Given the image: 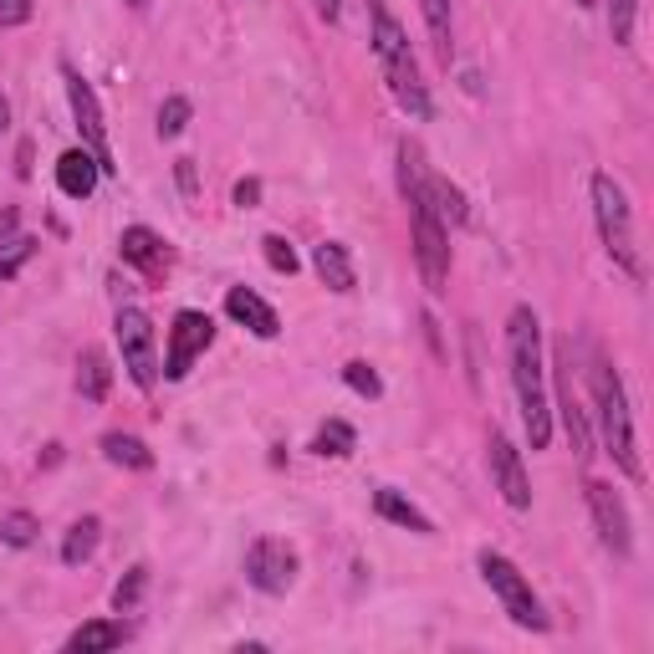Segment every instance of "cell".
Returning a JSON list of instances; mask_svg holds the SVG:
<instances>
[{"instance_id":"1","label":"cell","mask_w":654,"mask_h":654,"mask_svg":"<svg viewBox=\"0 0 654 654\" xmlns=\"http://www.w3.org/2000/svg\"><path fill=\"white\" fill-rule=\"evenodd\" d=\"M506 358H512V389L527 419V440L532 450H547L553 440V404L542 389V323L532 307H512L506 317Z\"/></svg>"},{"instance_id":"2","label":"cell","mask_w":654,"mask_h":654,"mask_svg":"<svg viewBox=\"0 0 654 654\" xmlns=\"http://www.w3.org/2000/svg\"><path fill=\"white\" fill-rule=\"evenodd\" d=\"M588 384H593V409H598V429H604V450L618 460V470L630 480H644L640 466V445H634V419H630V394H624V378L608 358H593L588 364Z\"/></svg>"},{"instance_id":"3","label":"cell","mask_w":654,"mask_h":654,"mask_svg":"<svg viewBox=\"0 0 654 654\" xmlns=\"http://www.w3.org/2000/svg\"><path fill=\"white\" fill-rule=\"evenodd\" d=\"M368 11H374V51H378V62H384V82H389L394 102H399L409 118H429V92H425V82H419V62H415V51H409L404 26L389 16L384 0H374Z\"/></svg>"},{"instance_id":"4","label":"cell","mask_w":654,"mask_h":654,"mask_svg":"<svg viewBox=\"0 0 654 654\" xmlns=\"http://www.w3.org/2000/svg\"><path fill=\"white\" fill-rule=\"evenodd\" d=\"M588 195H593V220H598V236H604V251L614 256V266H624L634 281H644V261H640V246H634V215H630L624 185L598 169Z\"/></svg>"},{"instance_id":"5","label":"cell","mask_w":654,"mask_h":654,"mask_svg":"<svg viewBox=\"0 0 654 654\" xmlns=\"http://www.w3.org/2000/svg\"><path fill=\"white\" fill-rule=\"evenodd\" d=\"M429 175V169H425ZM425 185V179H419ZM404 205H409V230H415V261H419V277H425V287L440 297L445 281H450V230L440 226V215L429 210V200L419 195V189H409L404 195Z\"/></svg>"},{"instance_id":"6","label":"cell","mask_w":654,"mask_h":654,"mask_svg":"<svg viewBox=\"0 0 654 654\" xmlns=\"http://www.w3.org/2000/svg\"><path fill=\"white\" fill-rule=\"evenodd\" d=\"M476 563H480V578H486V588L502 598V608L512 614L516 630H532V634L547 630V614H542L537 593H532V583L522 578V567H516L512 557H502V553H490V547H486Z\"/></svg>"},{"instance_id":"7","label":"cell","mask_w":654,"mask_h":654,"mask_svg":"<svg viewBox=\"0 0 654 654\" xmlns=\"http://www.w3.org/2000/svg\"><path fill=\"white\" fill-rule=\"evenodd\" d=\"M62 82H67V102H72V118H77V133H82V149L102 164V175H113V149H108V123H102V108H98V92L92 82L77 67L62 62Z\"/></svg>"},{"instance_id":"8","label":"cell","mask_w":654,"mask_h":654,"mask_svg":"<svg viewBox=\"0 0 654 654\" xmlns=\"http://www.w3.org/2000/svg\"><path fill=\"white\" fill-rule=\"evenodd\" d=\"M113 333H118V348H123L128 378H133L139 389H153V384H159V353H153V323H149V313H139V307H118Z\"/></svg>"},{"instance_id":"9","label":"cell","mask_w":654,"mask_h":654,"mask_svg":"<svg viewBox=\"0 0 654 654\" xmlns=\"http://www.w3.org/2000/svg\"><path fill=\"white\" fill-rule=\"evenodd\" d=\"M246 583H251L256 593H271V598L287 593L291 583H297V553L277 537H256L251 553H246Z\"/></svg>"},{"instance_id":"10","label":"cell","mask_w":654,"mask_h":654,"mask_svg":"<svg viewBox=\"0 0 654 654\" xmlns=\"http://www.w3.org/2000/svg\"><path fill=\"white\" fill-rule=\"evenodd\" d=\"M588 512L593 522H598V537H604V547L614 557H630L634 553V527H630V506H624V496H618L608 480H588Z\"/></svg>"},{"instance_id":"11","label":"cell","mask_w":654,"mask_h":654,"mask_svg":"<svg viewBox=\"0 0 654 654\" xmlns=\"http://www.w3.org/2000/svg\"><path fill=\"white\" fill-rule=\"evenodd\" d=\"M486 466H490V480H496V490H502V502L512 506V512H527V506H532L527 466H522V450L506 440L502 429H490V440H486Z\"/></svg>"},{"instance_id":"12","label":"cell","mask_w":654,"mask_h":654,"mask_svg":"<svg viewBox=\"0 0 654 654\" xmlns=\"http://www.w3.org/2000/svg\"><path fill=\"white\" fill-rule=\"evenodd\" d=\"M215 343V323L210 313H179L175 327H169V353H164V378H185L189 368H195V358H200L205 348Z\"/></svg>"},{"instance_id":"13","label":"cell","mask_w":654,"mask_h":654,"mask_svg":"<svg viewBox=\"0 0 654 654\" xmlns=\"http://www.w3.org/2000/svg\"><path fill=\"white\" fill-rule=\"evenodd\" d=\"M557 409H563V429L573 440V455L588 460L593 455V435H588V415L578 404V389H573V343H557Z\"/></svg>"},{"instance_id":"14","label":"cell","mask_w":654,"mask_h":654,"mask_svg":"<svg viewBox=\"0 0 654 654\" xmlns=\"http://www.w3.org/2000/svg\"><path fill=\"white\" fill-rule=\"evenodd\" d=\"M118 251H123L128 266H139L149 281H159L164 271H169V261H175V251L164 246V236H153L149 226H128L123 240H118Z\"/></svg>"},{"instance_id":"15","label":"cell","mask_w":654,"mask_h":654,"mask_svg":"<svg viewBox=\"0 0 654 654\" xmlns=\"http://www.w3.org/2000/svg\"><path fill=\"white\" fill-rule=\"evenodd\" d=\"M226 313H230V323L251 327L256 338H277V333H281L277 307H266L251 287H230V291H226Z\"/></svg>"},{"instance_id":"16","label":"cell","mask_w":654,"mask_h":654,"mask_svg":"<svg viewBox=\"0 0 654 654\" xmlns=\"http://www.w3.org/2000/svg\"><path fill=\"white\" fill-rule=\"evenodd\" d=\"M98 179H102V164L88 149H67L57 159V189H62L67 200H88L92 189H98Z\"/></svg>"},{"instance_id":"17","label":"cell","mask_w":654,"mask_h":654,"mask_svg":"<svg viewBox=\"0 0 654 654\" xmlns=\"http://www.w3.org/2000/svg\"><path fill=\"white\" fill-rule=\"evenodd\" d=\"M419 195L429 200V210L440 215V226L450 230V226H466L470 220V205H466V189L460 185H450L445 175H425V185H419Z\"/></svg>"},{"instance_id":"18","label":"cell","mask_w":654,"mask_h":654,"mask_svg":"<svg viewBox=\"0 0 654 654\" xmlns=\"http://www.w3.org/2000/svg\"><path fill=\"white\" fill-rule=\"evenodd\" d=\"M374 512L384 516V522H394V527H404V532H415V537H435V522H429L425 512H419L409 496H399L394 486H384V490H374Z\"/></svg>"},{"instance_id":"19","label":"cell","mask_w":654,"mask_h":654,"mask_svg":"<svg viewBox=\"0 0 654 654\" xmlns=\"http://www.w3.org/2000/svg\"><path fill=\"white\" fill-rule=\"evenodd\" d=\"M313 266H317V277H323L327 291H353L358 287V271H353V256L343 240H323L313 251Z\"/></svg>"},{"instance_id":"20","label":"cell","mask_w":654,"mask_h":654,"mask_svg":"<svg viewBox=\"0 0 654 654\" xmlns=\"http://www.w3.org/2000/svg\"><path fill=\"white\" fill-rule=\"evenodd\" d=\"M108 384H113V368H108V353L102 348H88L77 358V394L88 404H102L108 399Z\"/></svg>"},{"instance_id":"21","label":"cell","mask_w":654,"mask_h":654,"mask_svg":"<svg viewBox=\"0 0 654 654\" xmlns=\"http://www.w3.org/2000/svg\"><path fill=\"white\" fill-rule=\"evenodd\" d=\"M98 542H102V522H98V516H77L72 527H67V537H62V563L67 567H82L92 553H98Z\"/></svg>"},{"instance_id":"22","label":"cell","mask_w":654,"mask_h":654,"mask_svg":"<svg viewBox=\"0 0 654 654\" xmlns=\"http://www.w3.org/2000/svg\"><path fill=\"white\" fill-rule=\"evenodd\" d=\"M102 455L113 460V466L123 470H149L153 466V450L139 440V435H123V429H113V435H102Z\"/></svg>"},{"instance_id":"23","label":"cell","mask_w":654,"mask_h":654,"mask_svg":"<svg viewBox=\"0 0 654 654\" xmlns=\"http://www.w3.org/2000/svg\"><path fill=\"white\" fill-rule=\"evenodd\" d=\"M419 11H425L429 41H435V51H440V62L450 67V57H455V21H450V0H419Z\"/></svg>"},{"instance_id":"24","label":"cell","mask_w":654,"mask_h":654,"mask_svg":"<svg viewBox=\"0 0 654 654\" xmlns=\"http://www.w3.org/2000/svg\"><path fill=\"white\" fill-rule=\"evenodd\" d=\"M313 450L317 455H333V460H348V455L358 450V435H353L348 419H327V425L313 435Z\"/></svg>"},{"instance_id":"25","label":"cell","mask_w":654,"mask_h":654,"mask_svg":"<svg viewBox=\"0 0 654 654\" xmlns=\"http://www.w3.org/2000/svg\"><path fill=\"white\" fill-rule=\"evenodd\" d=\"M123 644V624H108V618H92L82 630H72L67 650H118Z\"/></svg>"},{"instance_id":"26","label":"cell","mask_w":654,"mask_h":654,"mask_svg":"<svg viewBox=\"0 0 654 654\" xmlns=\"http://www.w3.org/2000/svg\"><path fill=\"white\" fill-rule=\"evenodd\" d=\"M41 240L37 236H11V240H0V281H11L16 271H21L31 256H37Z\"/></svg>"},{"instance_id":"27","label":"cell","mask_w":654,"mask_h":654,"mask_svg":"<svg viewBox=\"0 0 654 654\" xmlns=\"http://www.w3.org/2000/svg\"><path fill=\"white\" fill-rule=\"evenodd\" d=\"M37 532H41V522L31 512H6L0 516V542H6V547H31Z\"/></svg>"},{"instance_id":"28","label":"cell","mask_w":654,"mask_h":654,"mask_svg":"<svg viewBox=\"0 0 654 654\" xmlns=\"http://www.w3.org/2000/svg\"><path fill=\"white\" fill-rule=\"evenodd\" d=\"M143 588H149V567H128L123 578H118V588H113V608L118 614H128V608H139V598H143Z\"/></svg>"},{"instance_id":"29","label":"cell","mask_w":654,"mask_h":654,"mask_svg":"<svg viewBox=\"0 0 654 654\" xmlns=\"http://www.w3.org/2000/svg\"><path fill=\"white\" fill-rule=\"evenodd\" d=\"M189 98H164V108H159V139H179L189 128Z\"/></svg>"},{"instance_id":"30","label":"cell","mask_w":654,"mask_h":654,"mask_svg":"<svg viewBox=\"0 0 654 654\" xmlns=\"http://www.w3.org/2000/svg\"><path fill=\"white\" fill-rule=\"evenodd\" d=\"M343 378H348V389L364 394V399H378V394H384V378H378L374 364H364V358H353V364L343 368Z\"/></svg>"},{"instance_id":"31","label":"cell","mask_w":654,"mask_h":654,"mask_svg":"<svg viewBox=\"0 0 654 654\" xmlns=\"http://www.w3.org/2000/svg\"><path fill=\"white\" fill-rule=\"evenodd\" d=\"M261 251H266V266H271V271H281V277H297V266H303V261H297V251H291L281 236H266Z\"/></svg>"},{"instance_id":"32","label":"cell","mask_w":654,"mask_h":654,"mask_svg":"<svg viewBox=\"0 0 654 654\" xmlns=\"http://www.w3.org/2000/svg\"><path fill=\"white\" fill-rule=\"evenodd\" d=\"M634 11H640V0H608V26H614L618 47H630L634 37Z\"/></svg>"},{"instance_id":"33","label":"cell","mask_w":654,"mask_h":654,"mask_svg":"<svg viewBox=\"0 0 654 654\" xmlns=\"http://www.w3.org/2000/svg\"><path fill=\"white\" fill-rule=\"evenodd\" d=\"M31 21V0H0V26H26Z\"/></svg>"},{"instance_id":"34","label":"cell","mask_w":654,"mask_h":654,"mask_svg":"<svg viewBox=\"0 0 654 654\" xmlns=\"http://www.w3.org/2000/svg\"><path fill=\"white\" fill-rule=\"evenodd\" d=\"M175 179H179V189H185L189 200L200 195V175H195V159H179V164H175Z\"/></svg>"},{"instance_id":"35","label":"cell","mask_w":654,"mask_h":654,"mask_svg":"<svg viewBox=\"0 0 654 654\" xmlns=\"http://www.w3.org/2000/svg\"><path fill=\"white\" fill-rule=\"evenodd\" d=\"M236 205H240V210H256V205H261V179H240V185H236Z\"/></svg>"},{"instance_id":"36","label":"cell","mask_w":654,"mask_h":654,"mask_svg":"<svg viewBox=\"0 0 654 654\" xmlns=\"http://www.w3.org/2000/svg\"><path fill=\"white\" fill-rule=\"evenodd\" d=\"M313 6H317V16H323L327 26H333V21L343 16V0H313Z\"/></svg>"},{"instance_id":"37","label":"cell","mask_w":654,"mask_h":654,"mask_svg":"<svg viewBox=\"0 0 654 654\" xmlns=\"http://www.w3.org/2000/svg\"><path fill=\"white\" fill-rule=\"evenodd\" d=\"M16 220H21L16 210H0V240H11V236H16Z\"/></svg>"},{"instance_id":"38","label":"cell","mask_w":654,"mask_h":654,"mask_svg":"<svg viewBox=\"0 0 654 654\" xmlns=\"http://www.w3.org/2000/svg\"><path fill=\"white\" fill-rule=\"evenodd\" d=\"M16 175L31 179V143H21V153H16Z\"/></svg>"},{"instance_id":"39","label":"cell","mask_w":654,"mask_h":654,"mask_svg":"<svg viewBox=\"0 0 654 654\" xmlns=\"http://www.w3.org/2000/svg\"><path fill=\"white\" fill-rule=\"evenodd\" d=\"M6 123H11V102H6V92H0V133H6Z\"/></svg>"},{"instance_id":"40","label":"cell","mask_w":654,"mask_h":654,"mask_svg":"<svg viewBox=\"0 0 654 654\" xmlns=\"http://www.w3.org/2000/svg\"><path fill=\"white\" fill-rule=\"evenodd\" d=\"M128 6H149V0H128Z\"/></svg>"},{"instance_id":"41","label":"cell","mask_w":654,"mask_h":654,"mask_svg":"<svg viewBox=\"0 0 654 654\" xmlns=\"http://www.w3.org/2000/svg\"><path fill=\"white\" fill-rule=\"evenodd\" d=\"M573 6H593V0H573Z\"/></svg>"}]
</instances>
